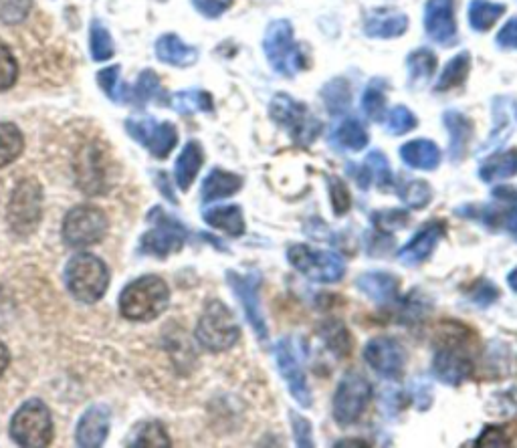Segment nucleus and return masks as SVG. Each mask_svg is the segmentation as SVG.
<instances>
[{
	"label": "nucleus",
	"instance_id": "1",
	"mask_svg": "<svg viewBox=\"0 0 517 448\" xmlns=\"http://www.w3.org/2000/svg\"><path fill=\"white\" fill-rule=\"evenodd\" d=\"M469 335L465 325H457L455 329H443V335L437 340L433 372L437 380L447 386H461L473 376Z\"/></svg>",
	"mask_w": 517,
	"mask_h": 448
},
{
	"label": "nucleus",
	"instance_id": "2",
	"mask_svg": "<svg viewBox=\"0 0 517 448\" xmlns=\"http://www.w3.org/2000/svg\"><path fill=\"white\" fill-rule=\"evenodd\" d=\"M168 303V285L156 275H146L136 279L122 291L120 311L130 321H152L166 311Z\"/></svg>",
	"mask_w": 517,
	"mask_h": 448
},
{
	"label": "nucleus",
	"instance_id": "3",
	"mask_svg": "<svg viewBox=\"0 0 517 448\" xmlns=\"http://www.w3.org/2000/svg\"><path fill=\"white\" fill-rule=\"evenodd\" d=\"M65 285L75 299L83 303H95L106 295L110 287V269L99 257L91 253H79L67 263Z\"/></svg>",
	"mask_w": 517,
	"mask_h": 448
},
{
	"label": "nucleus",
	"instance_id": "4",
	"mask_svg": "<svg viewBox=\"0 0 517 448\" xmlns=\"http://www.w3.org/2000/svg\"><path fill=\"white\" fill-rule=\"evenodd\" d=\"M196 340L209 352H227L241 340V327L223 301H211L206 305L198 325Z\"/></svg>",
	"mask_w": 517,
	"mask_h": 448
},
{
	"label": "nucleus",
	"instance_id": "5",
	"mask_svg": "<svg viewBox=\"0 0 517 448\" xmlns=\"http://www.w3.org/2000/svg\"><path fill=\"white\" fill-rule=\"evenodd\" d=\"M269 116L299 146H309L314 140H318L322 132V122L312 116L309 107L287 93H277L271 99Z\"/></svg>",
	"mask_w": 517,
	"mask_h": 448
},
{
	"label": "nucleus",
	"instance_id": "6",
	"mask_svg": "<svg viewBox=\"0 0 517 448\" xmlns=\"http://www.w3.org/2000/svg\"><path fill=\"white\" fill-rule=\"evenodd\" d=\"M263 49H265L267 61L271 63L277 75L293 77L299 71H303L307 65L303 49L293 39V27L285 19L273 21L267 27Z\"/></svg>",
	"mask_w": 517,
	"mask_h": 448
},
{
	"label": "nucleus",
	"instance_id": "7",
	"mask_svg": "<svg viewBox=\"0 0 517 448\" xmlns=\"http://www.w3.org/2000/svg\"><path fill=\"white\" fill-rule=\"evenodd\" d=\"M287 261L297 273L316 283H338L346 275V263L338 253L314 251L307 245H291Z\"/></svg>",
	"mask_w": 517,
	"mask_h": 448
},
{
	"label": "nucleus",
	"instance_id": "8",
	"mask_svg": "<svg viewBox=\"0 0 517 448\" xmlns=\"http://www.w3.org/2000/svg\"><path fill=\"white\" fill-rule=\"evenodd\" d=\"M43 218V188L37 180L25 178L17 184L9 208L7 220L11 224L13 233L27 237L37 231Z\"/></svg>",
	"mask_w": 517,
	"mask_h": 448
},
{
	"label": "nucleus",
	"instance_id": "9",
	"mask_svg": "<svg viewBox=\"0 0 517 448\" xmlns=\"http://www.w3.org/2000/svg\"><path fill=\"white\" fill-rule=\"evenodd\" d=\"M11 436L17 444L27 448L49 446L53 440V420L49 408L41 400L23 404L11 422Z\"/></svg>",
	"mask_w": 517,
	"mask_h": 448
},
{
	"label": "nucleus",
	"instance_id": "10",
	"mask_svg": "<svg viewBox=\"0 0 517 448\" xmlns=\"http://www.w3.org/2000/svg\"><path fill=\"white\" fill-rule=\"evenodd\" d=\"M108 227V216L101 208L91 204L75 206L63 220V241L71 249L89 247L106 237Z\"/></svg>",
	"mask_w": 517,
	"mask_h": 448
},
{
	"label": "nucleus",
	"instance_id": "11",
	"mask_svg": "<svg viewBox=\"0 0 517 448\" xmlns=\"http://www.w3.org/2000/svg\"><path fill=\"white\" fill-rule=\"evenodd\" d=\"M275 362L281 378L285 380L293 400L301 408H312L314 398L309 390L305 368H303V352L295 338H285L275 344Z\"/></svg>",
	"mask_w": 517,
	"mask_h": 448
},
{
	"label": "nucleus",
	"instance_id": "12",
	"mask_svg": "<svg viewBox=\"0 0 517 448\" xmlns=\"http://www.w3.org/2000/svg\"><path fill=\"white\" fill-rule=\"evenodd\" d=\"M370 400H372L370 382L358 372H348L340 380L334 394V402H332L334 420L340 426H350L358 422L366 412Z\"/></svg>",
	"mask_w": 517,
	"mask_h": 448
},
{
	"label": "nucleus",
	"instance_id": "13",
	"mask_svg": "<svg viewBox=\"0 0 517 448\" xmlns=\"http://www.w3.org/2000/svg\"><path fill=\"white\" fill-rule=\"evenodd\" d=\"M150 222H154V229L148 231L142 237V251L148 255H154L158 259H164L176 251L182 249L186 241V229L182 224L168 216L164 210L154 208L148 216Z\"/></svg>",
	"mask_w": 517,
	"mask_h": 448
},
{
	"label": "nucleus",
	"instance_id": "14",
	"mask_svg": "<svg viewBox=\"0 0 517 448\" xmlns=\"http://www.w3.org/2000/svg\"><path fill=\"white\" fill-rule=\"evenodd\" d=\"M227 281H229L231 289L235 291L237 299L241 301V305L245 309V315H247V321L251 323L259 342H267L269 331H267L265 315L261 311V297H259L261 273H257V271H249V273L229 271Z\"/></svg>",
	"mask_w": 517,
	"mask_h": 448
},
{
	"label": "nucleus",
	"instance_id": "15",
	"mask_svg": "<svg viewBox=\"0 0 517 448\" xmlns=\"http://www.w3.org/2000/svg\"><path fill=\"white\" fill-rule=\"evenodd\" d=\"M126 132L140 146H144L154 158H168L178 144V130L170 122H156L154 118L128 120Z\"/></svg>",
	"mask_w": 517,
	"mask_h": 448
},
{
	"label": "nucleus",
	"instance_id": "16",
	"mask_svg": "<svg viewBox=\"0 0 517 448\" xmlns=\"http://www.w3.org/2000/svg\"><path fill=\"white\" fill-rule=\"evenodd\" d=\"M108 174H110V164L106 162V156H103V152L95 144L79 150L75 160V178H77V186L85 194L89 196L106 194L110 188Z\"/></svg>",
	"mask_w": 517,
	"mask_h": 448
},
{
	"label": "nucleus",
	"instance_id": "17",
	"mask_svg": "<svg viewBox=\"0 0 517 448\" xmlns=\"http://www.w3.org/2000/svg\"><path fill=\"white\" fill-rule=\"evenodd\" d=\"M366 364L386 380H398L406 368V350L392 338H374L364 348Z\"/></svg>",
	"mask_w": 517,
	"mask_h": 448
},
{
	"label": "nucleus",
	"instance_id": "18",
	"mask_svg": "<svg viewBox=\"0 0 517 448\" xmlns=\"http://www.w3.org/2000/svg\"><path fill=\"white\" fill-rule=\"evenodd\" d=\"M425 31L437 45L453 47L457 43V21L453 0H427Z\"/></svg>",
	"mask_w": 517,
	"mask_h": 448
},
{
	"label": "nucleus",
	"instance_id": "19",
	"mask_svg": "<svg viewBox=\"0 0 517 448\" xmlns=\"http://www.w3.org/2000/svg\"><path fill=\"white\" fill-rule=\"evenodd\" d=\"M445 233H447V224L439 218L423 224L421 231L398 251V261L406 267H417L425 263L433 255L435 247L445 237Z\"/></svg>",
	"mask_w": 517,
	"mask_h": 448
},
{
	"label": "nucleus",
	"instance_id": "20",
	"mask_svg": "<svg viewBox=\"0 0 517 448\" xmlns=\"http://www.w3.org/2000/svg\"><path fill=\"white\" fill-rule=\"evenodd\" d=\"M110 416L112 414L106 406L89 408L77 424V444L85 448H95L106 442L110 434Z\"/></svg>",
	"mask_w": 517,
	"mask_h": 448
},
{
	"label": "nucleus",
	"instance_id": "21",
	"mask_svg": "<svg viewBox=\"0 0 517 448\" xmlns=\"http://www.w3.org/2000/svg\"><path fill=\"white\" fill-rule=\"evenodd\" d=\"M443 124L449 130V138H451L449 156L453 162H459L465 158L469 144L473 140V132H475L473 122L465 114H461V111L451 109L443 116Z\"/></svg>",
	"mask_w": 517,
	"mask_h": 448
},
{
	"label": "nucleus",
	"instance_id": "22",
	"mask_svg": "<svg viewBox=\"0 0 517 448\" xmlns=\"http://www.w3.org/2000/svg\"><path fill=\"white\" fill-rule=\"evenodd\" d=\"M358 289L370 297L372 301L376 303H390L396 299L398 291H400V281L390 275V273H384V271H370V273H364L358 277L356 281Z\"/></svg>",
	"mask_w": 517,
	"mask_h": 448
},
{
	"label": "nucleus",
	"instance_id": "23",
	"mask_svg": "<svg viewBox=\"0 0 517 448\" xmlns=\"http://www.w3.org/2000/svg\"><path fill=\"white\" fill-rule=\"evenodd\" d=\"M241 188H243V178L239 174L215 168L209 176L204 178L202 188H200V196H202V202L209 204V202L229 198V196L237 194Z\"/></svg>",
	"mask_w": 517,
	"mask_h": 448
},
{
	"label": "nucleus",
	"instance_id": "24",
	"mask_svg": "<svg viewBox=\"0 0 517 448\" xmlns=\"http://www.w3.org/2000/svg\"><path fill=\"white\" fill-rule=\"evenodd\" d=\"M156 57L172 67H190L198 61V49L186 45L178 35L168 33L156 41Z\"/></svg>",
	"mask_w": 517,
	"mask_h": 448
},
{
	"label": "nucleus",
	"instance_id": "25",
	"mask_svg": "<svg viewBox=\"0 0 517 448\" xmlns=\"http://www.w3.org/2000/svg\"><path fill=\"white\" fill-rule=\"evenodd\" d=\"M356 180H358V186L364 188V190L370 188V182H376V186L380 190H390V188L396 186L390 164H388V160L382 152H370L368 154L366 162L356 172Z\"/></svg>",
	"mask_w": 517,
	"mask_h": 448
},
{
	"label": "nucleus",
	"instance_id": "26",
	"mask_svg": "<svg viewBox=\"0 0 517 448\" xmlns=\"http://www.w3.org/2000/svg\"><path fill=\"white\" fill-rule=\"evenodd\" d=\"M400 158L415 170H437L443 154L431 140H412L400 148Z\"/></svg>",
	"mask_w": 517,
	"mask_h": 448
},
{
	"label": "nucleus",
	"instance_id": "27",
	"mask_svg": "<svg viewBox=\"0 0 517 448\" xmlns=\"http://www.w3.org/2000/svg\"><path fill=\"white\" fill-rule=\"evenodd\" d=\"M202 218H204L206 224H211L213 229L223 231V233H227L231 237H243L245 229H247L243 210L237 204L209 208V210H204Z\"/></svg>",
	"mask_w": 517,
	"mask_h": 448
},
{
	"label": "nucleus",
	"instance_id": "28",
	"mask_svg": "<svg viewBox=\"0 0 517 448\" xmlns=\"http://www.w3.org/2000/svg\"><path fill=\"white\" fill-rule=\"evenodd\" d=\"M202 162H204L202 146L198 142H188L184 146V150L180 152V156L176 160V170H174L176 184L180 190H188L192 186V182L196 180V176L202 168Z\"/></svg>",
	"mask_w": 517,
	"mask_h": 448
},
{
	"label": "nucleus",
	"instance_id": "29",
	"mask_svg": "<svg viewBox=\"0 0 517 448\" xmlns=\"http://www.w3.org/2000/svg\"><path fill=\"white\" fill-rule=\"evenodd\" d=\"M408 29V17L402 13H376L370 15L364 31L372 39H396Z\"/></svg>",
	"mask_w": 517,
	"mask_h": 448
},
{
	"label": "nucleus",
	"instance_id": "30",
	"mask_svg": "<svg viewBox=\"0 0 517 448\" xmlns=\"http://www.w3.org/2000/svg\"><path fill=\"white\" fill-rule=\"evenodd\" d=\"M368 142H370L368 130L364 128V124L358 118H352V116L342 120V124L332 134V144L338 150L360 152L368 146Z\"/></svg>",
	"mask_w": 517,
	"mask_h": 448
},
{
	"label": "nucleus",
	"instance_id": "31",
	"mask_svg": "<svg viewBox=\"0 0 517 448\" xmlns=\"http://www.w3.org/2000/svg\"><path fill=\"white\" fill-rule=\"evenodd\" d=\"M517 174V150H507L491 156L479 168V178L487 184L513 178Z\"/></svg>",
	"mask_w": 517,
	"mask_h": 448
},
{
	"label": "nucleus",
	"instance_id": "32",
	"mask_svg": "<svg viewBox=\"0 0 517 448\" xmlns=\"http://www.w3.org/2000/svg\"><path fill=\"white\" fill-rule=\"evenodd\" d=\"M505 15V5L491 3V0H471L469 25L477 33L489 31Z\"/></svg>",
	"mask_w": 517,
	"mask_h": 448
},
{
	"label": "nucleus",
	"instance_id": "33",
	"mask_svg": "<svg viewBox=\"0 0 517 448\" xmlns=\"http://www.w3.org/2000/svg\"><path fill=\"white\" fill-rule=\"evenodd\" d=\"M170 101H172L170 105L182 116H192V114H198V111H213L215 109L213 95L202 91V89L178 91V93L172 95Z\"/></svg>",
	"mask_w": 517,
	"mask_h": 448
},
{
	"label": "nucleus",
	"instance_id": "34",
	"mask_svg": "<svg viewBox=\"0 0 517 448\" xmlns=\"http://www.w3.org/2000/svg\"><path fill=\"white\" fill-rule=\"evenodd\" d=\"M471 71V55L469 51H461L455 55L443 69L439 81H437V91H451L455 87H461Z\"/></svg>",
	"mask_w": 517,
	"mask_h": 448
},
{
	"label": "nucleus",
	"instance_id": "35",
	"mask_svg": "<svg viewBox=\"0 0 517 448\" xmlns=\"http://www.w3.org/2000/svg\"><path fill=\"white\" fill-rule=\"evenodd\" d=\"M322 340L326 342L328 350L336 356V358H346L352 352V338L350 331L346 329V325L338 319H330L326 323H322L320 329Z\"/></svg>",
	"mask_w": 517,
	"mask_h": 448
},
{
	"label": "nucleus",
	"instance_id": "36",
	"mask_svg": "<svg viewBox=\"0 0 517 448\" xmlns=\"http://www.w3.org/2000/svg\"><path fill=\"white\" fill-rule=\"evenodd\" d=\"M25 150L21 130L11 122H0V168L13 164Z\"/></svg>",
	"mask_w": 517,
	"mask_h": 448
},
{
	"label": "nucleus",
	"instance_id": "37",
	"mask_svg": "<svg viewBox=\"0 0 517 448\" xmlns=\"http://www.w3.org/2000/svg\"><path fill=\"white\" fill-rule=\"evenodd\" d=\"M515 105L511 103V99H497L495 101V107H493V120H495V128L491 130V138L489 142L483 146V150H487L491 144L493 146H499L507 136H511L509 132L513 130L515 126V114H513Z\"/></svg>",
	"mask_w": 517,
	"mask_h": 448
},
{
	"label": "nucleus",
	"instance_id": "38",
	"mask_svg": "<svg viewBox=\"0 0 517 448\" xmlns=\"http://www.w3.org/2000/svg\"><path fill=\"white\" fill-rule=\"evenodd\" d=\"M410 83H425L435 75L437 55L429 49H417L406 57Z\"/></svg>",
	"mask_w": 517,
	"mask_h": 448
},
{
	"label": "nucleus",
	"instance_id": "39",
	"mask_svg": "<svg viewBox=\"0 0 517 448\" xmlns=\"http://www.w3.org/2000/svg\"><path fill=\"white\" fill-rule=\"evenodd\" d=\"M362 111L368 120L380 122L386 111V85L382 79H372L362 93Z\"/></svg>",
	"mask_w": 517,
	"mask_h": 448
},
{
	"label": "nucleus",
	"instance_id": "40",
	"mask_svg": "<svg viewBox=\"0 0 517 448\" xmlns=\"http://www.w3.org/2000/svg\"><path fill=\"white\" fill-rule=\"evenodd\" d=\"M89 49H91V59L97 63H103L114 57L116 47L110 31L106 29L101 21H93L89 29Z\"/></svg>",
	"mask_w": 517,
	"mask_h": 448
},
{
	"label": "nucleus",
	"instance_id": "41",
	"mask_svg": "<svg viewBox=\"0 0 517 448\" xmlns=\"http://www.w3.org/2000/svg\"><path fill=\"white\" fill-rule=\"evenodd\" d=\"M394 188L400 200L410 208H425L433 200V190L425 180H406Z\"/></svg>",
	"mask_w": 517,
	"mask_h": 448
},
{
	"label": "nucleus",
	"instance_id": "42",
	"mask_svg": "<svg viewBox=\"0 0 517 448\" xmlns=\"http://www.w3.org/2000/svg\"><path fill=\"white\" fill-rule=\"evenodd\" d=\"M130 446H156V448H168L170 446V438L166 434V430L162 428V424L158 422H144L140 426L134 428L132 436L128 438Z\"/></svg>",
	"mask_w": 517,
	"mask_h": 448
},
{
	"label": "nucleus",
	"instance_id": "43",
	"mask_svg": "<svg viewBox=\"0 0 517 448\" xmlns=\"http://www.w3.org/2000/svg\"><path fill=\"white\" fill-rule=\"evenodd\" d=\"M322 97L326 101V107H328L330 114H344V111L350 107V101H352L350 83L346 79L338 77L324 87Z\"/></svg>",
	"mask_w": 517,
	"mask_h": 448
},
{
	"label": "nucleus",
	"instance_id": "44",
	"mask_svg": "<svg viewBox=\"0 0 517 448\" xmlns=\"http://www.w3.org/2000/svg\"><path fill=\"white\" fill-rule=\"evenodd\" d=\"M160 79L152 69H146L144 73H140L136 85L128 91V103H138V105H146L148 101H152L154 97L160 95Z\"/></svg>",
	"mask_w": 517,
	"mask_h": 448
},
{
	"label": "nucleus",
	"instance_id": "45",
	"mask_svg": "<svg viewBox=\"0 0 517 448\" xmlns=\"http://www.w3.org/2000/svg\"><path fill=\"white\" fill-rule=\"evenodd\" d=\"M120 69H122L120 65H114V67L101 69L97 73V85L101 87V91L106 93L112 101H118V103L128 101V91H130V87L122 85V81H120Z\"/></svg>",
	"mask_w": 517,
	"mask_h": 448
},
{
	"label": "nucleus",
	"instance_id": "46",
	"mask_svg": "<svg viewBox=\"0 0 517 448\" xmlns=\"http://www.w3.org/2000/svg\"><path fill=\"white\" fill-rule=\"evenodd\" d=\"M19 79V63L11 47L0 39V91H9Z\"/></svg>",
	"mask_w": 517,
	"mask_h": 448
},
{
	"label": "nucleus",
	"instance_id": "47",
	"mask_svg": "<svg viewBox=\"0 0 517 448\" xmlns=\"http://www.w3.org/2000/svg\"><path fill=\"white\" fill-rule=\"evenodd\" d=\"M417 128V116L404 105H396L386 120V130L392 136H404Z\"/></svg>",
	"mask_w": 517,
	"mask_h": 448
},
{
	"label": "nucleus",
	"instance_id": "48",
	"mask_svg": "<svg viewBox=\"0 0 517 448\" xmlns=\"http://www.w3.org/2000/svg\"><path fill=\"white\" fill-rule=\"evenodd\" d=\"M33 9V0H0V21L5 25L23 23Z\"/></svg>",
	"mask_w": 517,
	"mask_h": 448
},
{
	"label": "nucleus",
	"instance_id": "49",
	"mask_svg": "<svg viewBox=\"0 0 517 448\" xmlns=\"http://www.w3.org/2000/svg\"><path fill=\"white\" fill-rule=\"evenodd\" d=\"M372 222L376 231L380 233H392L398 229H404L408 224V214L404 210H382L372 214Z\"/></svg>",
	"mask_w": 517,
	"mask_h": 448
},
{
	"label": "nucleus",
	"instance_id": "50",
	"mask_svg": "<svg viewBox=\"0 0 517 448\" xmlns=\"http://www.w3.org/2000/svg\"><path fill=\"white\" fill-rule=\"evenodd\" d=\"M328 186H330V204L334 214L344 216L352 206V198L346 182L334 176V178H328Z\"/></svg>",
	"mask_w": 517,
	"mask_h": 448
},
{
	"label": "nucleus",
	"instance_id": "51",
	"mask_svg": "<svg viewBox=\"0 0 517 448\" xmlns=\"http://www.w3.org/2000/svg\"><path fill=\"white\" fill-rule=\"evenodd\" d=\"M289 418H291L295 444L301 448H312L314 446V428H312V424H309V420L297 412H289Z\"/></svg>",
	"mask_w": 517,
	"mask_h": 448
},
{
	"label": "nucleus",
	"instance_id": "52",
	"mask_svg": "<svg viewBox=\"0 0 517 448\" xmlns=\"http://www.w3.org/2000/svg\"><path fill=\"white\" fill-rule=\"evenodd\" d=\"M497 297H499L497 287H495L491 281H487V279L475 281L473 287H471V291H469V299H471L475 305H479V307H489L491 303L497 301Z\"/></svg>",
	"mask_w": 517,
	"mask_h": 448
},
{
	"label": "nucleus",
	"instance_id": "53",
	"mask_svg": "<svg viewBox=\"0 0 517 448\" xmlns=\"http://www.w3.org/2000/svg\"><path fill=\"white\" fill-rule=\"evenodd\" d=\"M194 9L206 19H219L233 5V0H192Z\"/></svg>",
	"mask_w": 517,
	"mask_h": 448
},
{
	"label": "nucleus",
	"instance_id": "54",
	"mask_svg": "<svg viewBox=\"0 0 517 448\" xmlns=\"http://www.w3.org/2000/svg\"><path fill=\"white\" fill-rule=\"evenodd\" d=\"M497 45L505 51H515L517 49V17L509 19L503 29L497 33Z\"/></svg>",
	"mask_w": 517,
	"mask_h": 448
},
{
	"label": "nucleus",
	"instance_id": "55",
	"mask_svg": "<svg viewBox=\"0 0 517 448\" xmlns=\"http://www.w3.org/2000/svg\"><path fill=\"white\" fill-rule=\"evenodd\" d=\"M477 446H507L509 440L505 436V432L497 426H487L481 436L475 440Z\"/></svg>",
	"mask_w": 517,
	"mask_h": 448
},
{
	"label": "nucleus",
	"instance_id": "56",
	"mask_svg": "<svg viewBox=\"0 0 517 448\" xmlns=\"http://www.w3.org/2000/svg\"><path fill=\"white\" fill-rule=\"evenodd\" d=\"M419 390L415 388V404L421 408V410H427L431 406V398H433V388L429 382H419Z\"/></svg>",
	"mask_w": 517,
	"mask_h": 448
},
{
	"label": "nucleus",
	"instance_id": "57",
	"mask_svg": "<svg viewBox=\"0 0 517 448\" xmlns=\"http://www.w3.org/2000/svg\"><path fill=\"white\" fill-rule=\"evenodd\" d=\"M9 364H11V354H9V348H7L3 342H0V378H3V374L7 372Z\"/></svg>",
	"mask_w": 517,
	"mask_h": 448
},
{
	"label": "nucleus",
	"instance_id": "58",
	"mask_svg": "<svg viewBox=\"0 0 517 448\" xmlns=\"http://www.w3.org/2000/svg\"><path fill=\"white\" fill-rule=\"evenodd\" d=\"M507 229L513 235V239L517 241V202L511 206V212L507 216Z\"/></svg>",
	"mask_w": 517,
	"mask_h": 448
},
{
	"label": "nucleus",
	"instance_id": "59",
	"mask_svg": "<svg viewBox=\"0 0 517 448\" xmlns=\"http://www.w3.org/2000/svg\"><path fill=\"white\" fill-rule=\"evenodd\" d=\"M507 285L511 287V291L517 293V267L507 275Z\"/></svg>",
	"mask_w": 517,
	"mask_h": 448
}]
</instances>
